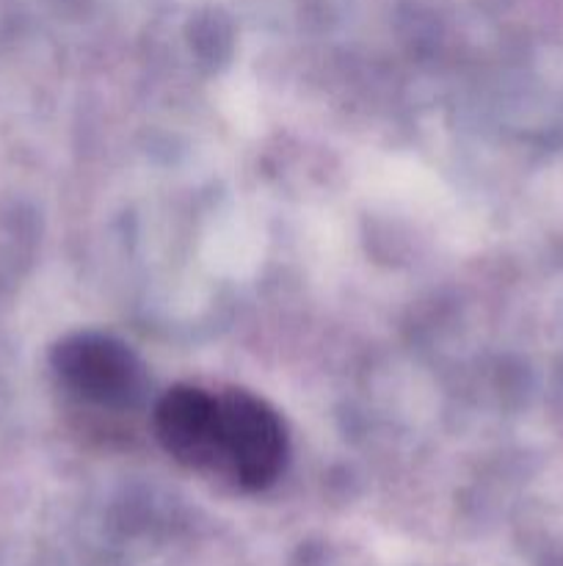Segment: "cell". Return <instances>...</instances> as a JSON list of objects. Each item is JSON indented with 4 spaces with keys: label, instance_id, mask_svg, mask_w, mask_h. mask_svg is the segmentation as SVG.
<instances>
[{
    "label": "cell",
    "instance_id": "obj_1",
    "mask_svg": "<svg viewBox=\"0 0 563 566\" xmlns=\"http://www.w3.org/2000/svg\"><path fill=\"white\" fill-rule=\"evenodd\" d=\"M287 429L265 398L246 390L215 392V464L243 490H265L287 464Z\"/></svg>",
    "mask_w": 563,
    "mask_h": 566
},
{
    "label": "cell",
    "instance_id": "obj_3",
    "mask_svg": "<svg viewBox=\"0 0 563 566\" xmlns=\"http://www.w3.org/2000/svg\"><path fill=\"white\" fill-rule=\"evenodd\" d=\"M155 437L171 459L191 470L215 464V392L193 385H177L155 407Z\"/></svg>",
    "mask_w": 563,
    "mask_h": 566
},
{
    "label": "cell",
    "instance_id": "obj_2",
    "mask_svg": "<svg viewBox=\"0 0 563 566\" xmlns=\"http://www.w3.org/2000/svg\"><path fill=\"white\" fill-rule=\"evenodd\" d=\"M61 385L99 409H132L144 396V365L130 346L103 332H81L53 354Z\"/></svg>",
    "mask_w": 563,
    "mask_h": 566
}]
</instances>
